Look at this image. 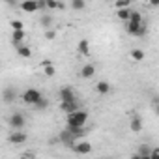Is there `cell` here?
I'll use <instances>...</instances> for the list:
<instances>
[{
	"instance_id": "1",
	"label": "cell",
	"mask_w": 159,
	"mask_h": 159,
	"mask_svg": "<svg viewBox=\"0 0 159 159\" xmlns=\"http://www.w3.org/2000/svg\"><path fill=\"white\" fill-rule=\"evenodd\" d=\"M88 122V112L83 109H77L73 112H69L66 116V125L67 127H75V125H84Z\"/></svg>"
},
{
	"instance_id": "2",
	"label": "cell",
	"mask_w": 159,
	"mask_h": 159,
	"mask_svg": "<svg viewBox=\"0 0 159 159\" xmlns=\"http://www.w3.org/2000/svg\"><path fill=\"white\" fill-rule=\"evenodd\" d=\"M8 124H10L11 129H23L26 125V118H25L23 112H13V114H10Z\"/></svg>"
},
{
	"instance_id": "3",
	"label": "cell",
	"mask_w": 159,
	"mask_h": 159,
	"mask_svg": "<svg viewBox=\"0 0 159 159\" xmlns=\"http://www.w3.org/2000/svg\"><path fill=\"white\" fill-rule=\"evenodd\" d=\"M41 96H43V94H41L38 88H26V90L23 92V101H25L26 105H34Z\"/></svg>"
},
{
	"instance_id": "4",
	"label": "cell",
	"mask_w": 159,
	"mask_h": 159,
	"mask_svg": "<svg viewBox=\"0 0 159 159\" xmlns=\"http://www.w3.org/2000/svg\"><path fill=\"white\" fill-rule=\"evenodd\" d=\"M58 140H60L66 148H71V146L75 144V140H77V139H75V135H73L67 127H64V129L58 133Z\"/></svg>"
},
{
	"instance_id": "5",
	"label": "cell",
	"mask_w": 159,
	"mask_h": 159,
	"mask_svg": "<svg viewBox=\"0 0 159 159\" xmlns=\"http://www.w3.org/2000/svg\"><path fill=\"white\" fill-rule=\"evenodd\" d=\"M8 140H10L11 144H25V142L28 140V135H26V131H23V129H13V131L10 133V137H8Z\"/></svg>"
},
{
	"instance_id": "6",
	"label": "cell",
	"mask_w": 159,
	"mask_h": 159,
	"mask_svg": "<svg viewBox=\"0 0 159 159\" xmlns=\"http://www.w3.org/2000/svg\"><path fill=\"white\" fill-rule=\"evenodd\" d=\"M71 150H73L75 153H79V155H88V153L92 152V144H90L88 140H83V142H77V140H75V144L71 146Z\"/></svg>"
},
{
	"instance_id": "7",
	"label": "cell",
	"mask_w": 159,
	"mask_h": 159,
	"mask_svg": "<svg viewBox=\"0 0 159 159\" xmlns=\"http://www.w3.org/2000/svg\"><path fill=\"white\" fill-rule=\"evenodd\" d=\"M58 99L60 101H73V99H77L75 98V90L71 86H62L60 92H58Z\"/></svg>"
},
{
	"instance_id": "8",
	"label": "cell",
	"mask_w": 159,
	"mask_h": 159,
	"mask_svg": "<svg viewBox=\"0 0 159 159\" xmlns=\"http://www.w3.org/2000/svg\"><path fill=\"white\" fill-rule=\"evenodd\" d=\"M15 99H17V90L13 86H6L2 90V101L4 103H13Z\"/></svg>"
},
{
	"instance_id": "9",
	"label": "cell",
	"mask_w": 159,
	"mask_h": 159,
	"mask_svg": "<svg viewBox=\"0 0 159 159\" xmlns=\"http://www.w3.org/2000/svg\"><path fill=\"white\" fill-rule=\"evenodd\" d=\"M26 39V30H11V36H10V41L13 43V47H17L19 43H23Z\"/></svg>"
},
{
	"instance_id": "10",
	"label": "cell",
	"mask_w": 159,
	"mask_h": 159,
	"mask_svg": "<svg viewBox=\"0 0 159 159\" xmlns=\"http://www.w3.org/2000/svg\"><path fill=\"white\" fill-rule=\"evenodd\" d=\"M150 152H152L150 144H140L139 146V152L133 155V159H150Z\"/></svg>"
},
{
	"instance_id": "11",
	"label": "cell",
	"mask_w": 159,
	"mask_h": 159,
	"mask_svg": "<svg viewBox=\"0 0 159 159\" xmlns=\"http://www.w3.org/2000/svg\"><path fill=\"white\" fill-rule=\"evenodd\" d=\"M60 109H62L66 114H69V112H73V111L79 109V101H77V99H73V101H60Z\"/></svg>"
},
{
	"instance_id": "12",
	"label": "cell",
	"mask_w": 159,
	"mask_h": 159,
	"mask_svg": "<svg viewBox=\"0 0 159 159\" xmlns=\"http://www.w3.org/2000/svg\"><path fill=\"white\" fill-rule=\"evenodd\" d=\"M21 10H23L25 13H34V11H38L36 0H23V2H21Z\"/></svg>"
},
{
	"instance_id": "13",
	"label": "cell",
	"mask_w": 159,
	"mask_h": 159,
	"mask_svg": "<svg viewBox=\"0 0 159 159\" xmlns=\"http://www.w3.org/2000/svg\"><path fill=\"white\" fill-rule=\"evenodd\" d=\"M15 49H17V56L19 58H30L32 56V49L28 45H25V43H19Z\"/></svg>"
},
{
	"instance_id": "14",
	"label": "cell",
	"mask_w": 159,
	"mask_h": 159,
	"mask_svg": "<svg viewBox=\"0 0 159 159\" xmlns=\"http://www.w3.org/2000/svg\"><path fill=\"white\" fill-rule=\"evenodd\" d=\"M142 120H140V116H133L131 120H129V129L133 131V133H140L142 131Z\"/></svg>"
},
{
	"instance_id": "15",
	"label": "cell",
	"mask_w": 159,
	"mask_h": 159,
	"mask_svg": "<svg viewBox=\"0 0 159 159\" xmlns=\"http://www.w3.org/2000/svg\"><path fill=\"white\" fill-rule=\"evenodd\" d=\"M77 51H79V54L88 56L90 54V41L88 39H81V41L77 43Z\"/></svg>"
},
{
	"instance_id": "16",
	"label": "cell",
	"mask_w": 159,
	"mask_h": 159,
	"mask_svg": "<svg viewBox=\"0 0 159 159\" xmlns=\"http://www.w3.org/2000/svg\"><path fill=\"white\" fill-rule=\"evenodd\" d=\"M94 75H96V67H94L92 64L83 66V69H81V77H83V79H92Z\"/></svg>"
},
{
	"instance_id": "17",
	"label": "cell",
	"mask_w": 159,
	"mask_h": 159,
	"mask_svg": "<svg viewBox=\"0 0 159 159\" xmlns=\"http://www.w3.org/2000/svg\"><path fill=\"white\" fill-rule=\"evenodd\" d=\"M124 30L129 34V36H135L137 30H139V23H133V21H124Z\"/></svg>"
},
{
	"instance_id": "18",
	"label": "cell",
	"mask_w": 159,
	"mask_h": 159,
	"mask_svg": "<svg viewBox=\"0 0 159 159\" xmlns=\"http://www.w3.org/2000/svg\"><path fill=\"white\" fill-rule=\"evenodd\" d=\"M96 92H98V94H101V96H105V94H109V92H111V84H109L107 81H99V83L96 84Z\"/></svg>"
},
{
	"instance_id": "19",
	"label": "cell",
	"mask_w": 159,
	"mask_h": 159,
	"mask_svg": "<svg viewBox=\"0 0 159 159\" xmlns=\"http://www.w3.org/2000/svg\"><path fill=\"white\" fill-rule=\"evenodd\" d=\"M129 58L135 60V62H142L144 60V51L142 49H131L129 51Z\"/></svg>"
},
{
	"instance_id": "20",
	"label": "cell",
	"mask_w": 159,
	"mask_h": 159,
	"mask_svg": "<svg viewBox=\"0 0 159 159\" xmlns=\"http://www.w3.org/2000/svg\"><path fill=\"white\" fill-rule=\"evenodd\" d=\"M129 8H118L116 10V19H120V21H127L129 19Z\"/></svg>"
},
{
	"instance_id": "21",
	"label": "cell",
	"mask_w": 159,
	"mask_h": 159,
	"mask_svg": "<svg viewBox=\"0 0 159 159\" xmlns=\"http://www.w3.org/2000/svg\"><path fill=\"white\" fill-rule=\"evenodd\" d=\"M45 6H47V10H64L66 6L62 4V2H58V0H45Z\"/></svg>"
},
{
	"instance_id": "22",
	"label": "cell",
	"mask_w": 159,
	"mask_h": 159,
	"mask_svg": "<svg viewBox=\"0 0 159 159\" xmlns=\"http://www.w3.org/2000/svg\"><path fill=\"white\" fill-rule=\"evenodd\" d=\"M39 25L47 30V28H51V25H52V17L49 15V13H45V15H41L39 17Z\"/></svg>"
},
{
	"instance_id": "23",
	"label": "cell",
	"mask_w": 159,
	"mask_h": 159,
	"mask_svg": "<svg viewBox=\"0 0 159 159\" xmlns=\"http://www.w3.org/2000/svg\"><path fill=\"white\" fill-rule=\"evenodd\" d=\"M86 8V2L84 0H71V10H75V11H83Z\"/></svg>"
},
{
	"instance_id": "24",
	"label": "cell",
	"mask_w": 159,
	"mask_h": 159,
	"mask_svg": "<svg viewBox=\"0 0 159 159\" xmlns=\"http://www.w3.org/2000/svg\"><path fill=\"white\" fill-rule=\"evenodd\" d=\"M127 21H133V23H139V25H140L144 19H142L140 11H137V10H131V11H129V19H127Z\"/></svg>"
},
{
	"instance_id": "25",
	"label": "cell",
	"mask_w": 159,
	"mask_h": 159,
	"mask_svg": "<svg viewBox=\"0 0 159 159\" xmlns=\"http://www.w3.org/2000/svg\"><path fill=\"white\" fill-rule=\"evenodd\" d=\"M32 107H34V109H38V111H45V109L49 107V101H47V99L41 96V98H39V99H38V101L32 105Z\"/></svg>"
},
{
	"instance_id": "26",
	"label": "cell",
	"mask_w": 159,
	"mask_h": 159,
	"mask_svg": "<svg viewBox=\"0 0 159 159\" xmlns=\"http://www.w3.org/2000/svg\"><path fill=\"white\" fill-rule=\"evenodd\" d=\"M43 73H45L47 77H54V75H56V67H54V64L51 62V64L43 66Z\"/></svg>"
},
{
	"instance_id": "27",
	"label": "cell",
	"mask_w": 159,
	"mask_h": 159,
	"mask_svg": "<svg viewBox=\"0 0 159 159\" xmlns=\"http://www.w3.org/2000/svg\"><path fill=\"white\" fill-rule=\"evenodd\" d=\"M10 28L11 30H25V23L19 19H13V21H10Z\"/></svg>"
},
{
	"instance_id": "28",
	"label": "cell",
	"mask_w": 159,
	"mask_h": 159,
	"mask_svg": "<svg viewBox=\"0 0 159 159\" xmlns=\"http://www.w3.org/2000/svg\"><path fill=\"white\" fill-rule=\"evenodd\" d=\"M131 6V0H118V2H114V8H129Z\"/></svg>"
},
{
	"instance_id": "29",
	"label": "cell",
	"mask_w": 159,
	"mask_h": 159,
	"mask_svg": "<svg viewBox=\"0 0 159 159\" xmlns=\"http://www.w3.org/2000/svg\"><path fill=\"white\" fill-rule=\"evenodd\" d=\"M54 38H56V30L47 28V30H45V39H54Z\"/></svg>"
},
{
	"instance_id": "30",
	"label": "cell",
	"mask_w": 159,
	"mask_h": 159,
	"mask_svg": "<svg viewBox=\"0 0 159 159\" xmlns=\"http://www.w3.org/2000/svg\"><path fill=\"white\" fill-rule=\"evenodd\" d=\"M36 4H38V10H47V6H45V0H36Z\"/></svg>"
},
{
	"instance_id": "31",
	"label": "cell",
	"mask_w": 159,
	"mask_h": 159,
	"mask_svg": "<svg viewBox=\"0 0 159 159\" xmlns=\"http://www.w3.org/2000/svg\"><path fill=\"white\" fill-rule=\"evenodd\" d=\"M4 4H8V6H17L19 0H4Z\"/></svg>"
},
{
	"instance_id": "32",
	"label": "cell",
	"mask_w": 159,
	"mask_h": 159,
	"mask_svg": "<svg viewBox=\"0 0 159 159\" xmlns=\"http://www.w3.org/2000/svg\"><path fill=\"white\" fill-rule=\"evenodd\" d=\"M148 2H150L153 8H157V6H159V0H148Z\"/></svg>"
}]
</instances>
